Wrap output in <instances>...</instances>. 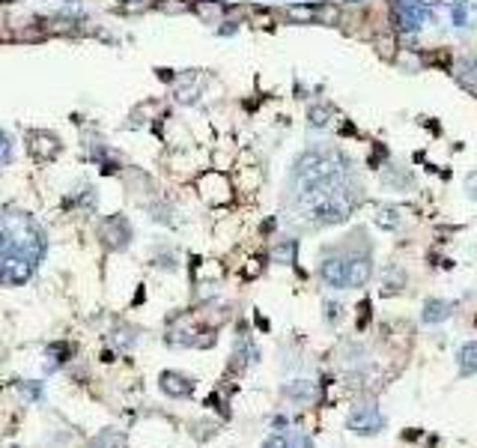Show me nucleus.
<instances>
[{
    "instance_id": "nucleus-8",
    "label": "nucleus",
    "mask_w": 477,
    "mask_h": 448,
    "mask_svg": "<svg viewBox=\"0 0 477 448\" xmlns=\"http://www.w3.org/2000/svg\"><path fill=\"white\" fill-rule=\"evenodd\" d=\"M460 371L477 374V340H469V344L460 349Z\"/></svg>"
},
{
    "instance_id": "nucleus-4",
    "label": "nucleus",
    "mask_w": 477,
    "mask_h": 448,
    "mask_svg": "<svg viewBox=\"0 0 477 448\" xmlns=\"http://www.w3.org/2000/svg\"><path fill=\"white\" fill-rule=\"evenodd\" d=\"M105 236H107V245L123 248L125 242H129V224H125L123 218H111L105 224Z\"/></svg>"
},
{
    "instance_id": "nucleus-3",
    "label": "nucleus",
    "mask_w": 477,
    "mask_h": 448,
    "mask_svg": "<svg viewBox=\"0 0 477 448\" xmlns=\"http://www.w3.org/2000/svg\"><path fill=\"white\" fill-rule=\"evenodd\" d=\"M322 281L328 287H346V260L343 257H331L322 263Z\"/></svg>"
},
{
    "instance_id": "nucleus-1",
    "label": "nucleus",
    "mask_w": 477,
    "mask_h": 448,
    "mask_svg": "<svg viewBox=\"0 0 477 448\" xmlns=\"http://www.w3.org/2000/svg\"><path fill=\"white\" fill-rule=\"evenodd\" d=\"M349 430H355V434H376L382 425H385V418H382V412L376 409V403H361V407H355L352 412H349Z\"/></svg>"
},
{
    "instance_id": "nucleus-2",
    "label": "nucleus",
    "mask_w": 477,
    "mask_h": 448,
    "mask_svg": "<svg viewBox=\"0 0 477 448\" xmlns=\"http://www.w3.org/2000/svg\"><path fill=\"white\" fill-rule=\"evenodd\" d=\"M373 266L367 257H349L346 260V287H361L367 284V278H370Z\"/></svg>"
},
{
    "instance_id": "nucleus-5",
    "label": "nucleus",
    "mask_w": 477,
    "mask_h": 448,
    "mask_svg": "<svg viewBox=\"0 0 477 448\" xmlns=\"http://www.w3.org/2000/svg\"><path fill=\"white\" fill-rule=\"evenodd\" d=\"M451 311H454V305L451 302H445V299H430L424 305V323H442L451 317Z\"/></svg>"
},
{
    "instance_id": "nucleus-6",
    "label": "nucleus",
    "mask_w": 477,
    "mask_h": 448,
    "mask_svg": "<svg viewBox=\"0 0 477 448\" xmlns=\"http://www.w3.org/2000/svg\"><path fill=\"white\" fill-rule=\"evenodd\" d=\"M161 389H165L167 394H173V398H179V394L191 391V383H188L185 376H179V374H165L161 376Z\"/></svg>"
},
{
    "instance_id": "nucleus-13",
    "label": "nucleus",
    "mask_w": 477,
    "mask_h": 448,
    "mask_svg": "<svg viewBox=\"0 0 477 448\" xmlns=\"http://www.w3.org/2000/svg\"><path fill=\"white\" fill-rule=\"evenodd\" d=\"M310 116H313V125H322V123H326V111H322V108H313V111H310Z\"/></svg>"
},
{
    "instance_id": "nucleus-12",
    "label": "nucleus",
    "mask_w": 477,
    "mask_h": 448,
    "mask_svg": "<svg viewBox=\"0 0 477 448\" xmlns=\"http://www.w3.org/2000/svg\"><path fill=\"white\" fill-rule=\"evenodd\" d=\"M9 152H12V143H9V138H6L3 132H0V161H6Z\"/></svg>"
},
{
    "instance_id": "nucleus-14",
    "label": "nucleus",
    "mask_w": 477,
    "mask_h": 448,
    "mask_svg": "<svg viewBox=\"0 0 477 448\" xmlns=\"http://www.w3.org/2000/svg\"><path fill=\"white\" fill-rule=\"evenodd\" d=\"M275 257H277V260H293V245L277 248V251H275Z\"/></svg>"
},
{
    "instance_id": "nucleus-7",
    "label": "nucleus",
    "mask_w": 477,
    "mask_h": 448,
    "mask_svg": "<svg viewBox=\"0 0 477 448\" xmlns=\"http://www.w3.org/2000/svg\"><path fill=\"white\" fill-rule=\"evenodd\" d=\"M33 141H36V143H33V152H36L39 159H54V156H57L60 143L54 141L51 134H33Z\"/></svg>"
},
{
    "instance_id": "nucleus-9",
    "label": "nucleus",
    "mask_w": 477,
    "mask_h": 448,
    "mask_svg": "<svg viewBox=\"0 0 477 448\" xmlns=\"http://www.w3.org/2000/svg\"><path fill=\"white\" fill-rule=\"evenodd\" d=\"M376 224L379 227H400V215H397V210H379V215H376Z\"/></svg>"
},
{
    "instance_id": "nucleus-11",
    "label": "nucleus",
    "mask_w": 477,
    "mask_h": 448,
    "mask_svg": "<svg viewBox=\"0 0 477 448\" xmlns=\"http://www.w3.org/2000/svg\"><path fill=\"white\" fill-rule=\"evenodd\" d=\"M263 448H290V442H286L284 436H277V434H275V436H268V439H266Z\"/></svg>"
},
{
    "instance_id": "nucleus-10",
    "label": "nucleus",
    "mask_w": 477,
    "mask_h": 448,
    "mask_svg": "<svg viewBox=\"0 0 477 448\" xmlns=\"http://www.w3.org/2000/svg\"><path fill=\"white\" fill-rule=\"evenodd\" d=\"M284 391L290 394V398H310V394H313V385H310V383H304V380H299L295 385H286Z\"/></svg>"
}]
</instances>
